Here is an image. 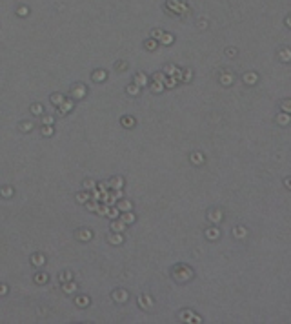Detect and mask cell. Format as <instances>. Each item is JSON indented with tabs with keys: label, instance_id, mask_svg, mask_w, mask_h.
<instances>
[{
	"label": "cell",
	"instance_id": "cell-1",
	"mask_svg": "<svg viewBox=\"0 0 291 324\" xmlns=\"http://www.w3.org/2000/svg\"><path fill=\"white\" fill-rule=\"evenodd\" d=\"M51 100H53V104H62V102H64V98H62L60 95H55V97H51Z\"/></svg>",
	"mask_w": 291,
	"mask_h": 324
},
{
	"label": "cell",
	"instance_id": "cell-2",
	"mask_svg": "<svg viewBox=\"0 0 291 324\" xmlns=\"http://www.w3.org/2000/svg\"><path fill=\"white\" fill-rule=\"evenodd\" d=\"M129 208H131V204H129V202H127V200H126V202H122V204H120V210H129Z\"/></svg>",
	"mask_w": 291,
	"mask_h": 324
},
{
	"label": "cell",
	"instance_id": "cell-3",
	"mask_svg": "<svg viewBox=\"0 0 291 324\" xmlns=\"http://www.w3.org/2000/svg\"><path fill=\"white\" fill-rule=\"evenodd\" d=\"M42 260H44L42 257H35V264H36V266H42V264H44Z\"/></svg>",
	"mask_w": 291,
	"mask_h": 324
},
{
	"label": "cell",
	"instance_id": "cell-4",
	"mask_svg": "<svg viewBox=\"0 0 291 324\" xmlns=\"http://www.w3.org/2000/svg\"><path fill=\"white\" fill-rule=\"evenodd\" d=\"M11 193H13L11 188H4V191H2V195H11Z\"/></svg>",
	"mask_w": 291,
	"mask_h": 324
},
{
	"label": "cell",
	"instance_id": "cell-5",
	"mask_svg": "<svg viewBox=\"0 0 291 324\" xmlns=\"http://www.w3.org/2000/svg\"><path fill=\"white\" fill-rule=\"evenodd\" d=\"M104 76H106V75H104V71H98V75L95 73V80H97V78H104Z\"/></svg>",
	"mask_w": 291,
	"mask_h": 324
},
{
	"label": "cell",
	"instance_id": "cell-6",
	"mask_svg": "<svg viewBox=\"0 0 291 324\" xmlns=\"http://www.w3.org/2000/svg\"><path fill=\"white\" fill-rule=\"evenodd\" d=\"M51 133H53V131H51L49 128H44V135H51Z\"/></svg>",
	"mask_w": 291,
	"mask_h": 324
},
{
	"label": "cell",
	"instance_id": "cell-7",
	"mask_svg": "<svg viewBox=\"0 0 291 324\" xmlns=\"http://www.w3.org/2000/svg\"><path fill=\"white\" fill-rule=\"evenodd\" d=\"M76 302H78V304H86V302H87V299H78Z\"/></svg>",
	"mask_w": 291,
	"mask_h": 324
},
{
	"label": "cell",
	"instance_id": "cell-8",
	"mask_svg": "<svg viewBox=\"0 0 291 324\" xmlns=\"http://www.w3.org/2000/svg\"><path fill=\"white\" fill-rule=\"evenodd\" d=\"M33 111H35V113H40V111H42V108H40V106H35V108H33Z\"/></svg>",
	"mask_w": 291,
	"mask_h": 324
},
{
	"label": "cell",
	"instance_id": "cell-9",
	"mask_svg": "<svg viewBox=\"0 0 291 324\" xmlns=\"http://www.w3.org/2000/svg\"><path fill=\"white\" fill-rule=\"evenodd\" d=\"M5 293V288H0V295H4Z\"/></svg>",
	"mask_w": 291,
	"mask_h": 324
}]
</instances>
